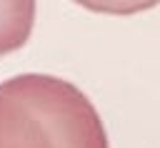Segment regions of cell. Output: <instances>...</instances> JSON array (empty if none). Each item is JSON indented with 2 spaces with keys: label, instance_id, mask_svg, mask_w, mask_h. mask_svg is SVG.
<instances>
[{
  "label": "cell",
  "instance_id": "3957f363",
  "mask_svg": "<svg viewBox=\"0 0 160 148\" xmlns=\"http://www.w3.org/2000/svg\"><path fill=\"white\" fill-rule=\"evenodd\" d=\"M72 3L102 15H132V13H142L160 5V0H72Z\"/></svg>",
  "mask_w": 160,
  "mask_h": 148
},
{
  "label": "cell",
  "instance_id": "6da1fadb",
  "mask_svg": "<svg viewBox=\"0 0 160 148\" xmlns=\"http://www.w3.org/2000/svg\"><path fill=\"white\" fill-rule=\"evenodd\" d=\"M0 148H108V133L70 80L20 73L0 83Z\"/></svg>",
  "mask_w": 160,
  "mask_h": 148
},
{
  "label": "cell",
  "instance_id": "7a4b0ae2",
  "mask_svg": "<svg viewBox=\"0 0 160 148\" xmlns=\"http://www.w3.org/2000/svg\"><path fill=\"white\" fill-rule=\"evenodd\" d=\"M35 25V0H0V55L22 48Z\"/></svg>",
  "mask_w": 160,
  "mask_h": 148
}]
</instances>
